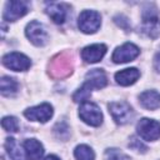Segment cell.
I'll return each instance as SVG.
<instances>
[{"label": "cell", "mask_w": 160, "mask_h": 160, "mask_svg": "<svg viewBox=\"0 0 160 160\" xmlns=\"http://www.w3.org/2000/svg\"><path fill=\"white\" fill-rule=\"evenodd\" d=\"M46 12L55 24H62L66 19L68 8L61 2H49L46 4Z\"/></svg>", "instance_id": "obj_12"}, {"label": "cell", "mask_w": 160, "mask_h": 160, "mask_svg": "<svg viewBox=\"0 0 160 160\" xmlns=\"http://www.w3.org/2000/svg\"><path fill=\"white\" fill-rule=\"evenodd\" d=\"M109 112L111 114V116L116 121V124H120V125H125L134 119V110L125 101L110 102L109 104Z\"/></svg>", "instance_id": "obj_1"}, {"label": "cell", "mask_w": 160, "mask_h": 160, "mask_svg": "<svg viewBox=\"0 0 160 160\" xmlns=\"http://www.w3.org/2000/svg\"><path fill=\"white\" fill-rule=\"evenodd\" d=\"M18 88L19 84L15 79L10 78V76H2L0 80V91L2 96H14L18 92Z\"/></svg>", "instance_id": "obj_18"}, {"label": "cell", "mask_w": 160, "mask_h": 160, "mask_svg": "<svg viewBox=\"0 0 160 160\" xmlns=\"http://www.w3.org/2000/svg\"><path fill=\"white\" fill-rule=\"evenodd\" d=\"M129 146H130L131 149H134V150H136V151H141V152H145V151L148 150V148H146L140 140H138L136 138H131V141L129 142Z\"/></svg>", "instance_id": "obj_24"}, {"label": "cell", "mask_w": 160, "mask_h": 160, "mask_svg": "<svg viewBox=\"0 0 160 160\" xmlns=\"http://www.w3.org/2000/svg\"><path fill=\"white\" fill-rule=\"evenodd\" d=\"M104 160H130L126 154L118 149H108L104 155Z\"/></svg>", "instance_id": "obj_23"}, {"label": "cell", "mask_w": 160, "mask_h": 160, "mask_svg": "<svg viewBox=\"0 0 160 160\" xmlns=\"http://www.w3.org/2000/svg\"><path fill=\"white\" fill-rule=\"evenodd\" d=\"M1 125H2V128L6 131H10V132H16L18 129H19L18 119L14 118V116H5V118H2Z\"/></svg>", "instance_id": "obj_22"}, {"label": "cell", "mask_w": 160, "mask_h": 160, "mask_svg": "<svg viewBox=\"0 0 160 160\" xmlns=\"http://www.w3.org/2000/svg\"><path fill=\"white\" fill-rule=\"evenodd\" d=\"M140 104L148 110H156L160 108V92L155 90H146L139 96Z\"/></svg>", "instance_id": "obj_15"}, {"label": "cell", "mask_w": 160, "mask_h": 160, "mask_svg": "<svg viewBox=\"0 0 160 160\" xmlns=\"http://www.w3.org/2000/svg\"><path fill=\"white\" fill-rule=\"evenodd\" d=\"M138 134L148 141H154L160 138V122L152 119L144 118L138 122Z\"/></svg>", "instance_id": "obj_4"}, {"label": "cell", "mask_w": 160, "mask_h": 160, "mask_svg": "<svg viewBox=\"0 0 160 160\" xmlns=\"http://www.w3.org/2000/svg\"><path fill=\"white\" fill-rule=\"evenodd\" d=\"M79 116L84 122L91 126H99L102 121V114L100 108L96 104L89 101L81 104V106L79 108Z\"/></svg>", "instance_id": "obj_3"}, {"label": "cell", "mask_w": 160, "mask_h": 160, "mask_svg": "<svg viewBox=\"0 0 160 160\" xmlns=\"http://www.w3.org/2000/svg\"><path fill=\"white\" fill-rule=\"evenodd\" d=\"M106 52V46L104 44H92L82 49L81 51V58L86 62H98L99 60L102 59V56Z\"/></svg>", "instance_id": "obj_11"}, {"label": "cell", "mask_w": 160, "mask_h": 160, "mask_svg": "<svg viewBox=\"0 0 160 160\" xmlns=\"http://www.w3.org/2000/svg\"><path fill=\"white\" fill-rule=\"evenodd\" d=\"M24 115L29 120L45 122L52 116V106L48 102H44V104L38 105V106H32V108L26 109L24 111Z\"/></svg>", "instance_id": "obj_10"}, {"label": "cell", "mask_w": 160, "mask_h": 160, "mask_svg": "<svg viewBox=\"0 0 160 160\" xmlns=\"http://www.w3.org/2000/svg\"><path fill=\"white\" fill-rule=\"evenodd\" d=\"M44 160H60L58 156H55V155H48Z\"/></svg>", "instance_id": "obj_26"}, {"label": "cell", "mask_w": 160, "mask_h": 160, "mask_svg": "<svg viewBox=\"0 0 160 160\" xmlns=\"http://www.w3.org/2000/svg\"><path fill=\"white\" fill-rule=\"evenodd\" d=\"M139 52H140V50L136 45H134L131 42H125L124 45L116 48V50L112 52L111 60L115 64H122V62L132 61L139 55Z\"/></svg>", "instance_id": "obj_8"}, {"label": "cell", "mask_w": 160, "mask_h": 160, "mask_svg": "<svg viewBox=\"0 0 160 160\" xmlns=\"http://www.w3.org/2000/svg\"><path fill=\"white\" fill-rule=\"evenodd\" d=\"M25 34H26L28 39L36 46H44L49 40V35H48L44 25L36 20H32L26 25Z\"/></svg>", "instance_id": "obj_5"}, {"label": "cell", "mask_w": 160, "mask_h": 160, "mask_svg": "<svg viewBox=\"0 0 160 160\" xmlns=\"http://www.w3.org/2000/svg\"><path fill=\"white\" fill-rule=\"evenodd\" d=\"M74 155L78 160H94L95 158L92 149L88 145H78L74 150Z\"/></svg>", "instance_id": "obj_20"}, {"label": "cell", "mask_w": 160, "mask_h": 160, "mask_svg": "<svg viewBox=\"0 0 160 160\" xmlns=\"http://www.w3.org/2000/svg\"><path fill=\"white\" fill-rule=\"evenodd\" d=\"M85 82L90 85L92 89H101L108 84V78L104 70L101 69H91L90 71L86 72L85 75Z\"/></svg>", "instance_id": "obj_13"}, {"label": "cell", "mask_w": 160, "mask_h": 160, "mask_svg": "<svg viewBox=\"0 0 160 160\" xmlns=\"http://www.w3.org/2000/svg\"><path fill=\"white\" fill-rule=\"evenodd\" d=\"M91 89L92 88L90 85H88L86 82H84V85L79 90H76L75 94L72 95V100L75 102H85L90 98V95H91Z\"/></svg>", "instance_id": "obj_21"}, {"label": "cell", "mask_w": 160, "mask_h": 160, "mask_svg": "<svg viewBox=\"0 0 160 160\" xmlns=\"http://www.w3.org/2000/svg\"><path fill=\"white\" fill-rule=\"evenodd\" d=\"M28 11H29V5L26 1H20V0L8 1L5 5L2 18L6 21H15L22 18Z\"/></svg>", "instance_id": "obj_9"}, {"label": "cell", "mask_w": 160, "mask_h": 160, "mask_svg": "<svg viewBox=\"0 0 160 160\" xmlns=\"http://www.w3.org/2000/svg\"><path fill=\"white\" fill-rule=\"evenodd\" d=\"M24 151L29 160H40L44 155V148L36 139H28L24 141Z\"/></svg>", "instance_id": "obj_14"}, {"label": "cell", "mask_w": 160, "mask_h": 160, "mask_svg": "<svg viewBox=\"0 0 160 160\" xmlns=\"http://www.w3.org/2000/svg\"><path fill=\"white\" fill-rule=\"evenodd\" d=\"M2 64L10 70L25 71V70H28L30 68L31 61L26 55L14 51V52H9V54L2 56Z\"/></svg>", "instance_id": "obj_7"}, {"label": "cell", "mask_w": 160, "mask_h": 160, "mask_svg": "<svg viewBox=\"0 0 160 160\" xmlns=\"http://www.w3.org/2000/svg\"><path fill=\"white\" fill-rule=\"evenodd\" d=\"M154 68L156 71L160 72V51H158L155 58H154Z\"/></svg>", "instance_id": "obj_25"}, {"label": "cell", "mask_w": 160, "mask_h": 160, "mask_svg": "<svg viewBox=\"0 0 160 160\" xmlns=\"http://www.w3.org/2000/svg\"><path fill=\"white\" fill-rule=\"evenodd\" d=\"M69 72H71V64L69 59H64L62 56H58L54 59L51 64V74L56 78H64Z\"/></svg>", "instance_id": "obj_17"}, {"label": "cell", "mask_w": 160, "mask_h": 160, "mask_svg": "<svg viewBox=\"0 0 160 160\" xmlns=\"http://www.w3.org/2000/svg\"><path fill=\"white\" fill-rule=\"evenodd\" d=\"M142 31L150 36L156 38L160 32V19L156 9H144L142 11Z\"/></svg>", "instance_id": "obj_6"}, {"label": "cell", "mask_w": 160, "mask_h": 160, "mask_svg": "<svg viewBox=\"0 0 160 160\" xmlns=\"http://www.w3.org/2000/svg\"><path fill=\"white\" fill-rule=\"evenodd\" d=\"M140 76V71L136 68H129V69H124L120 70L115 74V80L118 84L122 85V86H129L131 84H134Z\"/></svg>", "instance_id": "obj_16"}, {"label": "cell", "mask_w": 160, "mask_h": 160, "mask_svg": "<svg viewBox=\"0 0 160 160\" xmlns=\"http://www.w3.org/2000/svg\"><path fill=\"white\" fill-rule=\"evenodd\" d=\"M5 149H6L8 154H9V156L11 158V160H25L24 159V152L19 148L18 142L15 141V139L8 138L6 142H5Z\"/></svg>", "instance_id": "obj_19"}, {"label": "cell", "mask_w": 160, "mask_h": 160, "mask_svg": "<svg viewBox=\"0 0 160 160\" xmlns=\"http://www.w3.org/2000/svg\"><path fill=\"white\" fill-rule=\"evenodd\" d=\"M101 24V16L98 11L94 10H84L79 15L78 26L85 34H94L98 31Z\"/></svg>", "instance_id": "obj_2"}]
</instances>
